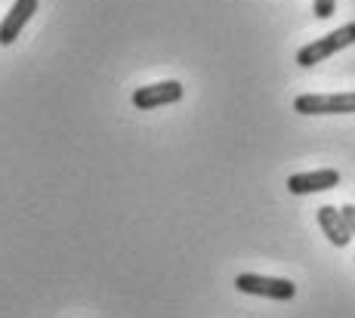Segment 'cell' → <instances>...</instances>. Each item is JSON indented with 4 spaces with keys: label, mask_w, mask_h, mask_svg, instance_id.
<instances>
[{
    "label": "cell",
    "mask_w": 355,
    "mask_h": 318,
    "mask_svg": "<svg viewBox=\"0 0 355 318\" xmlns=\"http://www.w3.org/2000/svg\"><path fill=\"white\" fill-rule=\"evenodd\" d=\"M355 44V22H346L340 25L337 31H331V35L312 40V44L300 46L297 50V65H303V69H312V65L324 62V59H331L334 53H340L343 46H352Z\"/></svg>",
    "instance_id": "obj_1"
},
{
    "label": "cell",
    "mask_w": 355,
    "mask_h": 318,
    "mask_svg": "<svg viewBox=\"0 0 355 318\" xmlns=\"http://www.w3.org/2000/svg\"><path fill=\"white\" fill-rule=\"evenodd\" d=\"M300 114H355V93H303L293 99Z\"/></svg>",
    "instance_id": "obj_2"
},
{
    "label": "cell",
    "mask_w": 355,
    "mask_h": 318,
    "mask_svg": "<svg viewBox=\"0 0 355 318\" xmlns=\"http://www.w3.org/2000/svg\"><path fill=\"white\" fill-rule=\"evenodd\" d=\"M235 288L241 294H254V297H269V300H293L297 297V284L288 279H269V275H254V272H241L235 275Z\"/></svg>",
    "instance_id": "obj_3"
},
{
    "label": "cell",
    "mask_w": 355,
    "mask_h": 318,
    "mask_svg": "<svg viewBox=\"0 0 355 318\" xmlns=\"http://www.w3.org/2000/svg\"><path fill=\"white\" fill-rule=\"evenodd\" d=\"M186 96V87L180 80H161V84H148V87H139L133 90V105L139 112H148V108H161V105H173Z\"/></svg>",
    "instance_id": "obj_4"
},
{
    "label": "cell",
    "mask_w": 355,
    "mask_h": 318,
    "mask_svg": "<svg viewBox=\"0 0 355 318\" xmlns=\"http://www.w3.org/2000/svg\"><path fill=\"white\" fill-rule=\"evenodd\" d=\"M34 12H37V0H16L10 6V12L3 16V22H0V44H16V37L22 35V28L31 22Z\"/></svg>",
    "instance_id": "obj_5"
},
{
    "label": "cell",
    "mask_w": 355,
    "mask_h": 318,
    "mask_svg": "<svg viewBox=\"0 0 355 318\" xmlns=\"http://www.w3.org/2000/svg\"><path fill=\"white\" fill-rule=\"evenodd\" d=\"M340 186V173L334 167L324 170H309V173H293L288 179V192L291 195H312V192H324V188Z\"/></svg>",
    "instance_id": "obj_6"
},
{
    "label": "cell",
    "mask_w": 355,
    "mask_h": 318,
    "mask_svg": "<svg viewBox=\"0 0 355 318\" xmlns=\"http://www.w3.org/2000/svg\"><path fill=\"white\" fill-rule=\"evenodd\" d=\"M318 226H322V232L327 235V241H331V245L346 247V245H349V241H352L349 229H346L343 213H340L337 207H331V204L318 207Z\"/></svg>",
    "instance_id": "obj_7"
},
{
    "label": "cell",
    "mask_w": 355,
    "mask_h": 318,
    "mask_svg": "<svg viewBox=\"0 0 355 318\" xmlns=\"http://www.w3.org/2000/svg\"><path fill=\"white\" fill-rule=\"evenodd\" d=\"M315 16L318 19H331L334 16V10H337V0H315Z\"/></svg>",
    "instance_id": "obj_8"
},
{
    "label": "cell",
    "mask_w": 355,
    "mask_h": 318,
    "mask_svg": "<svg viewBox=\"0 0 355 318\" xmlns=\"http://www.w3.org/2000/svg\"><path fill=\"white\" fill-rule=\"evenodd\" d=\"M340 213H343L346 229H349V235L355 238V204H343V207H340Z\"/></svg>",
    "instance_id": "obj_9"
}]
</instances>
